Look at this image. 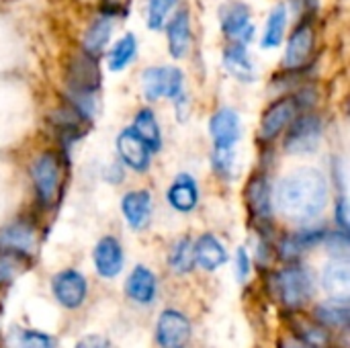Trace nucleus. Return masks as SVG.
Listing matches in <instances>:
<instances>
[{
    "label": "nucleus",
    "instance_id": "f3484780",
    "mask_svg": "<svg viewBox=\"0 0 350 348\" xmlns=\"http://www.w3.org/2000/svg\"><path fill=\"white\" fill-rule=\"evenodd\" d=\"M121 211L127 219V224L133 230H144L148 228L152 219V197L148 191H131L123 197L121 201Z\"/></svg>",
    "mask_w": 350,
    "mask_h": 348
},
{
    "label": "nucleus",
    "instance_id": "9b49d317",
    "mask_svg": "<svg viewBox=\"0 0 350 348\" xmlns=\"http://www.w3.org/2000/svg\"><path fill=\"white\" fill-rule=\"evenodd\" d=\"M209 133L215 148L232 150L234 144L240 139V117L234 109L224 107L213 113L209 121Z\"/></svg>",
    "mask_w": 350,
    "mask_h": 348
},
{
    "label": "nucleus",
    "instance_id": "5701e85b",
    "mask_svg": "<svg viewBox=\"0 0 350 348\" xmlns=\"http://www.w3.org/2000/svg\"><path fill=\"white\" fill-rule=\"evenodd\" d=\"M316 318L326 328L345 330L350 322L349 299H332V302L320 304L316 308Z\"/></svg>",
    "mask_w": 350,
    "mask_h": 348
},
{
    "label": "nucleus",
    "instance_id": "7c9ffc66",
    "mask_svg": "<svg viewBox=\"0 0 350 348\" xmlns=\"http://www.w3.org/2000/svg\"><path fill=\"white\" fill-rule=\"evenodd\" d=\"M176 0H148V27L160 31L166 23L168 12L174 8Z\"/></svg>",
    "mask_w": 350,
    "mask_h": 348
},
{
    "label": "nucleus",
    "instance_id": "aec40b11",
    "mask_svg": "<svg viewBox=\"0 0 350 348\" xmlns=\"http://www.w3.org/2000/svg\"><path fill=\"white\" fill-rule=\"evenodd\" d=\"M195 250V265H199L205 271H217L221 265L228 263V252L224 248V244L211 236V234H203L197 244H193Z\"/></svg>",
    "mask_w": 350,
    "mask_h": 348
},
{
    "label": "nucleus",
    "instance_id": "b1692460",
    "mask_svg": "<svg viewBox=\"0 0 350 348\" xmlns=\"http://www.w3.org/2000/svg\"><path fill=\"white\" fill-rule=\"evenodd\" d=\"M111 31H113V18L109 14L96 16L84 33V53H88L92 57L98 55L105 49V45L111 37Z\"/></svg>",
    "mask_w": 350,
    "mask_h": 348
},
{
    "label": "nucleus",
    "instance_id": "6e6552de",
    "mask_svg": "<svg viewBox=\"0 0 350 348\" xmlns=\"http://www.w3.org/2000/svg\"><path fill=\"white\" fill-rule=\"evenodd\" d=\"M51 291L55 295V299L68 308V310H76L82 306V302L86 299V291H88V283L86 279L78 273V271H62L53 277L51 281Z\"/></svg>",
    "mask_w": 350,
    "mask_h": 348
},
{
    "label": "nucleus",
    "instance_id": "39448f33",
    "mask_svg": "<svg viewBox=\"0 0 350 348\" xmlns=\"http://www.w3.org/2000/svg\"><path fill=\"white\" fill-rule=\"evenodd\" d=\"M322 137V121L316 115H304L293 121L285 135V152L287 154H312L320 146Z\"/></svg>",
    "mask_w": 350,
    "mask_h": 348
},
{
    "label": "nucleus",
    "instance_id": "58836bf2",
    "mask_svg": "<svg viewBox=\"0 0 350 348\" xmlns=\"http://www.w3.org/2000/svg\"><path fill=\"white\" fill-rule=\"evenodd\" d=\"M281 348H310V347H308V345H304L299 338H287V340H283Z\"/></svg>",
    "mask_w": 350,
    "mask_h": 348
},
{
    "label": "nucleus",
    "instance_id": "bb28decb",
    "mask_svg": "<svg viewBox=\"0 0 350 348\" xmlns=\"http://www.w3.org/2000/svg\"><path fill=\"white\" fill-rule=\"evenodd\" d=\"M285 27H287V8H285V6L273 8V12L269 14L267 29H265V35H262L260 45H262L265 49L279 47L281 41H283V35H285Z\"/></svg>",
    "mask_w": 350,
    "mask_h": 348
},
{
    "label": "nucleus",
    "instance_id": "f8f14e48",
    "mask_svg": "<svg viewBox=\"0 0 350 348\" xmlns=\"http://www.w3.org/2000/svg\"><path fill=\"white\" fill-rule=\"evenodd\" d=\"M314 41H316V33H314L312 23H301L293 31V35L289 37L285 57H283V66L289 70L301 68L314 51Z\"/></svg>",
    "mask_w": 350,
    "mask_h": 348
},
{
    "label": "nucleus",
    "instance_id": "c85d7f7f",
    "mask_svg": "<svg viewBox=\"0 0 350 348\" xmlns=\"http://www.w3.org/2000/svg\"><path fill=\"white\" fill-rule=\"evenodd\" d=\"M295 330H297V338L310 348H326L330 343V334L326 326H322L320 322L299 320L295 322Z\"/></svg>",
    "mask_w": 350,
    "mask_h": 348
},
{
    "label": "nucleus",
    "instance_id": "473e14b6",
    "mask_svg": "<svg viewBox=\"0 0 350 348\" xmlns=\"http://www.w3.org/2000/svg\"><path fill=\"white\" fill-rule=\"evenodd\" d=\"M326 244H328V248H330V252H334V256H345L347 258V254H349V236H347V232H334V234H326Z\"/></svg>",
    "mask_w": 350,
    "mask_h": 348
},
{
    "label": "nucleus",
    "instance_id": "2f4dec72",
    "mask_svg": "<svg viewBox=\"0 0 350 348\" xmlns=\"http://www.w3.org/2000/svg\"><path fill=\"white\" fill-rule=\"evenodd\" d=\"M18 275V267L14 263V254L0 250V285H8Z\"/></svg>",
    "mask_w": 350,
    "mask_h": 348
},
{
    "label": "nucleus",
    "instance_id": "4be33fe9",
    "mask_svg": "<svg viewBox=\"0 0 350 348\" xmlns=\"http://www.w3.org/2000/svg\"><path fill=\"white\" fill-rule=\"evenodd\" d=\"M224 66L228 68V72L242 80V82H252L256 78L254 72V64L248 57V51L242 43H232L230 47H226L224 51Z\"/></svg>",
    "mask_w": 350,
    "mask_h": 348
},
{
    "label": "nucleus",
    "instance_id": "f704fd0d",
    "mask_svg": "<svg viewBox=\"0 0 350 348\" xmlns=\"http://www.w3.org/2000/svg\"><path fill=\"white\" fill-rule=\"evenodd\" d=\"M236 273H238V279L244 281L250 273V258H248V252L246 248H240L238 254H236Z\"/></svg>",
    "mask_w": 350,
    "mask_h": 348
},
{
    "label": "nucleus",
    "instance_id": "412c9836",
    "mask_svg": "<svg viewBox=\"0 0 350 348\" xmlns=\"http://www.w3.org/2000/svg\"><path fill=\"white\" fill-rule=\"evenodd\" d=\"M189 47H191V18L187 10H180L168 23V49L176 59H180L187 55Z\"/></svg>",
    "mask_w": 350,
    "mask_h": 348
},
{
    "label": "nucleus",
    "instance_id": "e433bc0d",
    "mask_svg": "<svg viewBox=\"0 0 350 348\" xmlns=\"http://www.w3.org/2000/svg\"><path fill=\"white\" fill-rule=\"evenodd\" d=\"M76 348H111L109 340L100 334H90V336H84Z\"/></svg>",
    "mask_w": 350,
    "mask_h": 348
},
{
    "label": "nucleus",
    "instance_id": "393cba45",
    "mask_svg": "<svg viewBox=\"0 0 350 348\" xmlns=\"http://www.w3.org/2000/svg\"><path fill=\"white\" fill-rule=\"evenodd\" d=\"M139 139L152 150V152H158L160 146H162V133H160V125L156 121V115L150 111V109H142L135 113V119H133V127H131Z\"/></svg>",
    "mask_w": 350,
    "mask_h": 348
},
{
    "label": "nucleus",
    "instance_id": "c756f323",
    "mask_svg": "<svg viewBox=\"0 0 350 348\" xmlns=\"http://www.w3.org/2000/svg\"><path fill=\"white\" fill-rule=\"evenodd\" d=\"M168 265L178 273V275H185V273H191L193 267H195V250H193V242L189 238H180L170 254H168Z\"/></svg>",
    "mask_w": 350,
    "mask_h": 348
},
{
    "label": "nucleus",
    "instance_id": "4468645a",
    "mask_svg": "<svg viewBox=\"0 0 350 348\" xmlns=\"http://www.w3.org/2000/svg\"><path fill=\"white\" fill-rule=\"evenodd\" d=\"M92 256H94L96 273L105 279L117 277L123 269V248L113 236H105L103 240H98Z\"/></svg>",
    "mask_w": 350,
    "mask_h": 348
},
{
    "label": "nucleus",
    "instance_id": "1a4fd4ad",
    "mask_svg": "<svg viewBox=\"0 0 350 348\" xmlns=\"http://www.w3.org/2000/svg\"><path fill=\"white\" fill-rule=\"evenodd\" d=\"M37 246V232L29 222H12L0 230V250L14 256H29Z\"/></svg>",
    "mask_w": 350,
    "mask_h": 348
},
{
    "label": "nucleus",
    "instance_id": "20e7f679",
    "mask_svg": "<svg viewBox=\"0 0 350 348\" xmlns=\"http://www.w3.org/2000/svg\"><path fill=\"white\" fill-rule=\"evenodd\" d=\"M144 92L148 101H158L162 96L183 98V72L174 66L148 68L144 72Z\"/></svg>",
    "mask_w": 350,
    "mask_h": 348
},
{
    "label": "nucleus",
    "instance_id": "dca6fc26",
    "mask_svg": "<svg viewBox=\"0 0 350 348\" xmlns=\"http://www.w3.org/2000/svg\"><path fill=\"white\" fill-rule=\"evenodd\" d=\"M246 201L254 217L269 222L273 217V197H271V185L265 174H254L248 180L246 187Z\"/></svg>",
    "mask_w": 350,
    "mask_h": 348
},
{
    "label": "nucleus",
    "instance_id": "4c0bfd02",
    "mask_svg": "<svg viewBox=\"0 0 350 348\" xmlns=\"http://www.w3.org/2000/svg\"><path fill=\"white\" fill-rule=\"evenodd\" d=\"M105 4H107L111 10H123V8L129 4V0H105Z\"/></svg>",
    "mask_w": 350,
    "mask_h": 348
},
{
    "label": "nucleus",
    "instance_id": "9d476101",
    "mask_svg": "<svg viewBox=\"0 0 350 348\" xmlns=\"http://www.w3.org/2000/svg\"><path fill=\"white\" fill-rule=\"evenodd\" d=\"M295 113H297V103L291 96H285L273 103L260 119V137L275 139L295 119Z\"/></svg>",
    "mask_w": 350,
    "mask_h": 348
},
{
    "label": "nucleus",
    "instance_id": "c9c22d12",
    "mask_svg": "<svg viewBox=\"0 0 350 348\" xmlns=\"http://www.w3.org/2000/svg\"><path fill=\"white\" fill-rule=\"evenodd\" d=\"M336 224L342 232H349V203L345 197H340L336 203Z\"/></svg>",
    "mask_w": 350,
    "mask_h": 348
},
{
    "label": "nucleus",
    "instance_id": "0eeeda50",
    "mask_svg": "<svg viewBox=\"0 0 350 348\" xmlns=\"http://www.w3.org/2000/svg\"><path fill=\"white\" fill-rule=\"evenodd\" d=\"M191 340V322L176 310H166L156 324V343L162 348H185Z\"/></svg>",
    "mask_w": 350,
    "mask_h": 348
},
{
    "label": "nucleus",
    "instance_id": "f257e3e1",
    "mask_svg": "<svg viewBox=\"0 0 350 348\" xmlns=\"http://www.w3.org/2000/svg\"><path fill=\"white\" fill-rule=\"evenodd\" d=\"M275 203L287 219L297 224L312 222L328 203V180L316 168L295 170L279 183Z\"/></svg>",
    "mask_w": 350,
    "mask_h": 348
},
{
    "label": "nucleus",
    "instance_id": "a878e982",
    "mask_svg": "<svg viewBox=\"0 0 350 348\" xmlns=\"http://www.w3.org/2000/svg\"><path fill=\"white\" fill-rule=\"evenodd\" d=\"M8 348H57V340L39 330L12 328L6 338Z\"/></svg>",
    "mask_w": 350,
    "mask_h": 348
},
{
    "label": "nucleus",
    "instance_id": "6ab92c4d",
    "mask_svg": "<svg viewBox=\"0 0 350 348\" xmlns=\"http://www.w3.org/2000/svg\"><path fill=\"white\" fill-rule=\"evenodd\" d=\"M125 293L139 306H150L156 299V277L146 267H135L125 281Z\"/></svg>",
    "mask_w": 350,
    "mask_h": 348
},
{
    "label": "nucleus",
    "instance_id": "72a5a7b5",
    "mask_svg": "<svg viewBox=\"0 0 350 348\" xmlns=\"http://www.w3.org/2000/svg\"><path fill=\"white\" fill-rule=\"evenodd\" d=\"M232 160H234L232 150L215 148V152H213V168L217 170V174H228L230 168H232Z\"/></svg>",
    "mask_w": 350,
    "mask_h": 348
},
{
    "label": "nucleus",
    "instance_id": "f03ea898",
    "mask_svg": "<svg viewBox=\"0 0 350 348\" xmlns=\"http://www.w3.org/2000/svg\"><path fill=\"white\" fill-rule=\"evenodd\" d=\"M275 289L289 310H301L314 293V281L304 267H285L275 275Z\"/></svg>",
    "mask_w": 350,
    "mask_h": 348
},
{
    "label": "nucleus",
    "instance_id": "cd10ccee",
    "mask_svg": "<svg viewBox=\"0 0 350 348\" xmlns=\"http://www.w3.org/2000/svg\"><path fill=\"white\" fill-rule=\"evenodd\" d=\"M135 53H137V41L131 33H127L113 45V49L109 53V68L113 72L123 70L125 66H129L133 62Z\"/></svg>",
    "mask_w": 350,
    "mask_h": 348
},
{
    "label": "nucleus",
    "instance_id": "a211bd4d",
    "mask_svg": "<svg viewBox=\"0 0 350 348\" xmlns=\"http://www.w3.org/2000/svg\"><path fill=\"white\" fill-rule=\"evenodd\" d=\"M166 201L180 213H189L199 203V187L191 174H178L166 191Z\"/></svg>",
    "mask_w": 350,
    "mask_h": 348
},
{
    "label": "nucleus",
    "instance_id": "7ed1b4c3",
    "mask_svg": "<svg viewBox=\"0 0 350 348\" xmlns=\"http://www.w3.org/2000/svg\"><path fill=\"white\" fill-rule=\"evenodd\" d=\"M31 180L41 205L49 207L55 201L59 185V160L53 152H41L31 162Z\"/></svg>",
    "mask_w": 350,
    "mask_h": 348
},
{
    "label": "nucleus",
    "instance_id": "423d86ee",
    "mask_svg": "<svg viewBox=\"0 0 350 348\" xmlns=\"http://www.w3.org/2000/svg\"><path fill=\"white\" fill-rule=\"evenodd\" d=\"M219 25L234 43H248L254 37L252 12L244 2H226L219 8Z\"/></svg>",
    "mask_w": 350,
    "mask_h": 348
},
{
    "label": "nucleus",
    "instance_id": "ddd939ff",
    "mask_svg": "<svg viewBox=\"0 0 350 348\" xmlns=\"http://www.w3.org/2000/svg\"><path fill=\"white\" fill-rule=\"evenodd\" d=\"M117 150L121 160L135 172H146L150 168L152 150L139 139L133 129H123L117 137Z\"/></svg>",
    "mask_w": 350,
    "mask_h": 348
},
{
    "label": "nucleus",
    "instance_id": "2eb2a0df",
    "mask_svg": "<svg viewBox=\"0 0 350 348\" xmlns=\"http://www.w3.org/2000/svg\"><path fill=\"white\" fill-rule=\"evenodd\" d=\"M322 285L332 299H349L350 295V265L345 256H334L324 269Z\"/></svg>",
    "mask_w": 350,
    "mask_h": 348
}]
</instances>
